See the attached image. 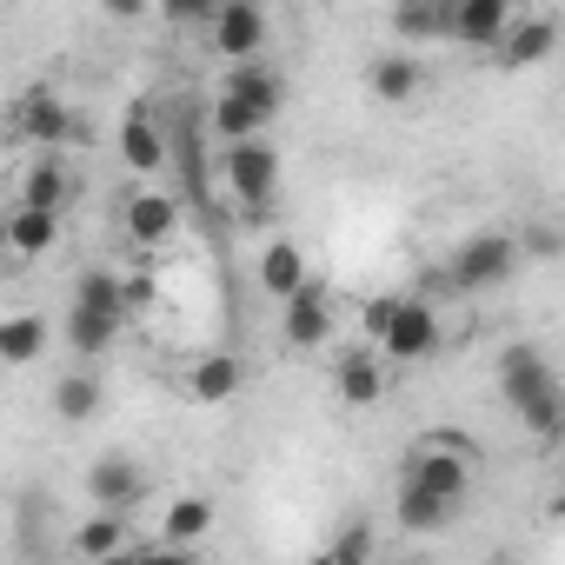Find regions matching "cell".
<instances>
[{
	"label": "cell",
	"instance_id": "6da1fadb",
	"mask_svg": "<svg viewBox=\"0 0 565 565\" xmlns=\"http://www.w3.org/2000/svg\"><path fill=\"white\" fill-rule=\"evenodd\" d=\"M399 479H413V486H426V492H439V499H472V486H479V452H472V439L466 433H426V439H413V452H406V472Z\"/></svg>",
	"mask_w": 565,
	"mask_h": 565
},
{
	"label": "cell",
	"instance_id": "7a4b0ae2",
	"mask_svg": "<svg viewBox=\"0 0 565 565\" xmlns=\"http://www.w3.org/2000/svg\"><path fill=\"white\" fill-rule=\"evenodd\" d=\"M519 266H525L519 233H499V226L466 233V239L452 246V259H446V273H452V287H459V294H492V287H505Z\"/></svg>",
	"mask_w": 565,
	"mask_h": 565
},
{
	"label": "cell",
	"instance_id": "3957f363",
	"mask_svg": "<svg viewBox=\"0 0 565 565\" xmlns=\"http://www.w3.org/2000/svg\"><path fill=\"white\" fill-rule=\"evenodd\" d=\"M220 180H226V193L239 200V220L259 226V220L273 213V200H279V153H273V140L226 147V153H220Z\"/></svg>",
	"mask_w": 565,
	"mask_h": 565
},
{
	"label": "cell",
	"instance_id": "277c9868",
	"mask_svg": "<svg viewBox=\"0 0 565 565\" xmlns=\"http://www.w3.org/2000/svg\"><path fill=\"white\" fill-rule=\"evenodd\" d=\"M206 47H213L226 67L266 61V47H273V21L253 8V0H220V14H213V28H206Z\"/></svg>",
	"mask_w": 565,
	"mask_h": 565
},
{
	"label": "cell",
	"instance_id": "5b68a950",
	"mask_svg": "<svg viewBox=\"0 0 565 565\" xmlns=\"http://www.w3.org/2000/svg\"><path fill=\"white\" fill-rule=\"evenodd\" d=\"M492 380H499V399H505L512 413H525L532 399L558 393V373H552V360H545L532 340H512V347L492 360Z\"/></svg>",
	"mask_w": 565,
	"mask_h": 565
},
{
	"label": "cell",
	"instance_id": "8992f818",
	"mask_svg": "<svg viewBox=\"0 0 565 565\" xmlns=\"http://www.w3.org/2000/svg\"><path fill=\"white\" fill-rule=\"evenodd\" d=\"M180 200L167 193V186H140V193H127L120 200V226H127V239L134 246H147V253H160V246H173L180 239Z\"/></svg>",
	"mask_w": 565,
	"mask_h": 565
},
{
	"label": "cell",
	"instance_id": "52a82bcc",
	"mask_svg": "<svg viewBox=\"0 0 565 565\" xmlns=\"http://www.w3.org/2000/svg\"><path fill=\"white\" fill-rule=\"evenodd\" d=\"M386 366H419V360H433L439 353V313L426 307V300H406L399 307V320L386 327V340L373 347Z\"/></svg>",
	"mask_w": 565,
	"mask_h": 565
},
{
	"label": "cell",
	"instance_id": "ba28073f",
	"mask_svg": "<svg viewBox=\"0 0 565 565\" xmlns=\"http://www.w3.org/2000/svg\"><path fill=\"white\" fill-rule=\"evenodd\" d=\"M327 333H333V294H327V279H307V287L279 307V340L294 353H313Z\"/></svg>",
	"mask_w": 565,
	"mask_h": 565
},
{
	"label": "cell",
	"instance_id": "9c48e42d",
	"mask_svg": "<svg viewBox=\"0 0 565 565\" xmlns=\"http://www.w3.org/2000/svg\"><path fill=\"white\" fill-rule=\"evenodd\" d=\"M14 127H21L41 153H67V147L81 140V120H74V107H67L61 94H28V100L14 107Z\"/></svg>",
	"mask_w": 565,
	"mask_h": 565
},
{
	"label": "cell",
	"instance_id": "30bf717a",
	"mask_svg": "<svg viewBox=\"0 0 565 565\" xmlns=\"http://www.w3.org/2000/svg\"><path fill=\"white\" fill-rule=\"evenodd\" d=\"M253 279H259V294H266V300H279V307H287V300L307 287V279H313V266H307L300 239H287V233H279V239H266V246H259V259H253Z\"/></svg>",
	"mask_w": 565,
	"mask_h": 565
},
{
	"label": "cell",
	"instance_id": "8fae6325",
	"mask_svg": "<svg viewBox=\"0 0 565 565\" xmlns=\"http://www.w3.org/2000/svg\"><path fill=\"white\" fill-rule=\"evenodd\" d=\"M120 160H127L140 180H160V173L173 167V147H167L160 120L147 114V100H134V107H127V120H120Z\"/></svg>",
	"mask_w": 565,
	"mask_h": 565
},
{
	"label": "cell",
	"instance_id": "7c38bea8",
	"mask_svg": "<svg viewBox=\"0 0 565 565\" xmlns=\"http://www.w3.org/2000/svg\"><path fill=\"white\" fill-rule=\"evenodd\" d=\"M14 206H34V213H67L74 206V173L61 153H34L21 167V186H14Z\"/></svg>",
	"mask_w": 565,
	"mask_h": 565
},
{
	"label": "cell",
	"instance_id": "4fadbf2b",
	"mask_svg": "<svg viewBox=\"0 0 565 565\" xmlns=\"http://www.w3.org/2000/svg\"><path fill=\"white\" fill-rule=\"evenodd\" d=\"M140 492H147V472H140V459H127V452H107V459H94V466H87V499H94V512H127Z\"/></svg>",
	"mask_w": 565,
	"mask_h": 565
},
{
	"label": "cell",
	"instance_id": "5bb4252c",
	"mask_svg": "<svg viewBox=\"0 0 565 565\" xmlns=\"http://www.w3.org/2000/svg\"><path fill=\"white\" fill-rule=\"evenodd\" d=\"M512 8L505 0H452V41L459 47H479V54H499V41L512 34Z\"/></svg>",
	"mask_w": 565,
	"mask_h": 565
},
{
	"label": "cell",
	"instance_id": "9a60e30c",
	"mask_svg": "<svg viewBox=\"0 0 565 565\" xmlns=\"http://www.w3.org/2000/svg\"><path fill=\"white\" fill-rule=\"evenodd\" d=\"M558 41H565L558 14H519L492 61H499V67H539V61H552V54H558Z\"/></svg>",
	"mask_w": 565,
	"mask_h": 565
},
{
	"label": "cell",
	"instance_id": "2e32d148",
	"mask_svg": "<svg viewBox=\"0 0 565 565\" xmlns=\"http://www.w3.org/2000/svg\"><path fill=\"white\" fill-rule=\"evenodd\" d=\"M220 94H226V100H239V107H253V114H266V120H279V107H287V81H279V67H273V61L226 67Z\"/></svg>",
	"mask_w": 565,
	"mask_h": 565
},
{
	"label": "cell",
	"instance_id": "e0dca14e",
	"mask_svg": "<svg viewBox=\"0 0 565 565\" xmlns=\"http://www.w3.org/2000/svg\"><path fill=\"white\" fill-rule=\"evenodd\" d=\"M366 87H373V100H386V107H413L419 94H426V61L419 54H373V67H366Z\"/></svg>",
	"mask_w": 565,
	"mask_h": 565
},
{
	"label": "cell",
	"instance_id": "ac0fdd59",
	"mask_svg": "<svg viewBox=\"0 0 565 565\" xmlns=\"http://www.w3.org/2000/svg\"><path fill=\"white\" fill-rule=\"evenodd\" d=\"M386 360L373 353V347H347L340 360H333V386H340V399L347 406H380L386 399Z\"/></svg>",
	"mask_w": 565,
	"mask_h": 565
},
{
	"label": "cell",
	"instance_id": "d6986e66",
	"mask_svg": "<svg viewBox=\"0 0 565 565\" xmlns=\"http://www.w3.org/2000/svg\"><path fill=\"white\" fill-rule=\"evenodd\" d=\"M459 512H466L459 499H439V492H426L413 479H399V492H393V525L399 532H446Z\"/></svg>",
	"mask_w": 565,
	"mask_h": 565
},
{
	"label": "cell",
	"instance_id": "ffe728a7",
	"mask_svg": "<svg viewBox=\"0 0 565 565\" xmlns=\"http://www.w3.org/2000/svg\"><path fill=\"white\" fill-rule=\"evenodd\" d=\"M74 307H81V313H100V320H120V327L134 320V294L120 287L114 266H87V273L74 279Z\"/></svg>",
	"mask_w": 565,
	"mask_h": 565
},
{
	"label": "cell",
	"instance_id": "44dd1931",
	"mask_svg": "<svg viewBox=\"0 0 565 565\" xmlns=\"http://www.w3.org/2000/svg\"><path fill=\"white\" fill-rule=\"evenodd\" d=\"M213 519H220V512H213V499H206V492H180V499L160 512V545H180V552H193V545L213 532Z\"/></svg>",
	"mask_w": 565,
	"mask_h": 565
},
{
	"label": "cell",
	"instance_id": "7402d4cb",
	"mask_svg": "<svg viewBox=\"0 0 565 565\" xmlns=\"http://www.w3.org/2000/svg\"><path fill=\"white\" fill-rule=\"evenodd\" d=\"M239 360L233 353H200L193 366H186V399H200V406H226L233 393H239Z\"/></svg>",
	"mask_w": 565,
	"mask_h": 565
},
{
	"label": "cell",
	"instance_id": "603a6c76",
	"mask_svg": "<svg viewBox=\"0 0 565 565\" xmlns=\"http://www.w3.org/2000/svg\"><path fill=\"white\" fill-rule=\"evenodd\" d=\"M127 512H87L81 525H74V552L81 558H94V565H107V558H127Z\"/></svg>",
	"mask_w": 565,
	"mask_h": 565
},
{
	"label": "cell",
	"instance_id": "cb8c5ba5",
	"mask_svg": "<svg viewBox=\"0 0 565 565\" xmlns=\"http://www.w3.org/2000/svg\"><path fill=\"white\" fill-rule=\"evenodd\" d=\"M393 34L399 41H452V0H406V8H393Z\"/></svg>",
	"mask_w": 565,
	"mask_h": 565
},
{
	"label": "cell",
	"instance_id": "d4e9b609",
	"mask_svg": "<svg viewBox=\"0 0 565 565\" xmlns=\"http://www.w3.org/2000/svg\"><path fill=\"white\" fill-rule=\"evenodd\" d=\"M54 239H61V213H34V206L8 213V253L14 259H41V253H54Z\"/></svg>",
	"mask_w": 565,
	"mask_h": 565
},
{
	"label": "cell",
	"instance_id": "484cf974",
	"mask_svg": "<svg viewBox=\"0 0 565 565\" xmlns=\"http://www.w3.org/2000/svg\"><path fill=\"white\" fill-rule=\"evenodd\" d=\"M47 399H54V419H67V426H87V419L100 413V399H107V393H100V380H94V373H61Z\"/></svg>",
	"mask_w": 565,
	"mask_h": 565
},
{
	"label": "cell",
	"instance_id": "4316f807",
	"mask_svg": "<svg viewBox=\"0 0 565 565\" xmlns=\"http://www.w3.org/2000/svg\"><path fill=\"white\" fill-rule=\"evenodd\" d=\"M67 347L81 353V360H107L114 353V340H120V320H100V313H81V307H67Z\"/></svg>",
	"mask_w": 565,
	"mask_h": 565
},
{
	"label": "cell",
	"instance_id": "83f0119b",
	"mask_svg": "<svg viewBox=\"0 0 565 565\" xmlns=\"http://www.w3.org/2000/svg\"><path fill=\"white\" fill-rule=\"evenodd\" d=\"M47 353V320L41 313H14L8 327H0V360L8 366H34Z\"/></svg>",
	"mask_w": 565,
	"mask_h": 565
},
{
	"label": "cell",
	"instance_id": "f1b7e54d",
	"mask_svg": "<svg viewBox=\"0 0 565 565\" xmlns=\"http://www.w3.org/2000/svg\"><path fill=\"white\" fill-rule=\"evenodd\" d=\"M519 253H525L532 266H552V259H565V226H558L552 213H532V220L519 226Z\"/></svg>",
	"mask_w": 565,
	"mask_h": 565
},
{
	"label": "cell",
	"instance_id": "f546056e",
	"mask_svg": "<svg viewBox=\"0 0 565 565\" xmlns=\"http://www.w3.org/2000/svg\"><path fill=\"white\" fill-rule=\"evenodd\" d=\"M519 426H525L539 446H565V386L545 393V399H532V406L519 413Z\"/></svg>",
	"mask_w": 565,
	"mask_h": 565
},
{
	"label": "cell",
	"instance_id": "4dcf8cb0",
	"mask_svg": "<svg viewBox=\"0 0 565 565\" xmlns=\"http://www.w3.org/2000/svg\"><path fill=\"white\" fill-rule=\"evenodd\" d=\"M333 558L340 565H373V525L366 519H347L340 539H333Z\"/></svg>",
	"mask_w": 565,
	"mask_h": 565
},
{
	"label": "cell",
	"instance_id": "1f68e13d",
	"mask_svg": "<svg viewBox=\"0 0 565 565\" xmlns=\"http://www.w3.org/2000/svg\"><path fill=\"white\" fill-rule=\"evenodd\" d=\"M399 307H406L399 294H380V300H366V313H360V320H366V347H380V340H386V327L399 320Z\"/></svg>",
	"mask_w": 565,
	"mask_h": 565
},
{
	"label": "cell",
	"instance_id": "d6a6232c",
	"mask_svg": "<svg viewBox=\"0 0 565 565\" xmlns=\"http://www.w3.org/2000/svg\"><path fill=\"white\" fill-rule=\"evenodd\" d=\"M220 8H206V0H167V21L173 28H213Z\"/></svg>",
	"mask_w": 565,
	"mask_h": 565
},
{
	"label": "cell",
	"instance_id": "836d02e7",
	"mask_svg": "<svg viewBox=\"0 0 565 565\" xmlns=\"http://www.w3.org/2000/svg\"><path fill=\"white\" fill-rule=\"evenodd\" d=\"M127 565H206V558L180 552V545H147V552H127Z\"/></svg>",
	"mask_w": 565,
	"mask_h": 565
},
{
	"label": "cell",
	"instance_id": "e575fe53",
	"mask_svg": "<svg viewBox=\"0 0 565 565\" xmlns=\"http://www.w3.org/2000/svg\"><path fill=\"white\" fill-rule=\"evenodd\" d=\"M545 519H552V525H565V486H558V492L545 499Z\"/></svg>",
	"mask_w": 565,
	"mask_h": 565
},
{
	"label": "cell",
	"instance_id": "d590c367",
	"mask_svg": "<svg viewBox=\"0 0 565 565\" xmlns=\"http://www.w3.org/2000/svg\"><path fill=\"white\" fill-rule=\"evenodd\" d=\"M307 565H340V558H333V552H313V558H307Z\"/></svg>",
	"mask_w": 565,
	"mask_h": 565
}]
</instances>
